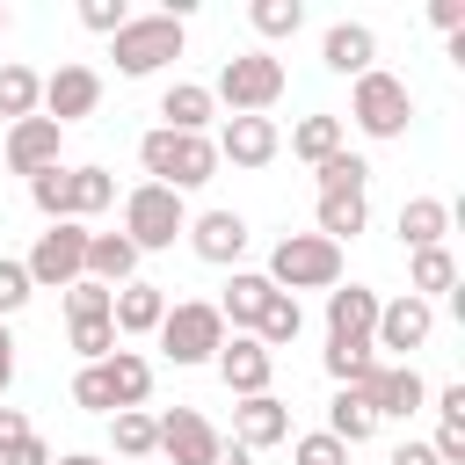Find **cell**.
Instances as JSON below:
<instances>
[{
	"mask_svg": "<svg viewBox=\"0 0 465 465\" xmlns=\"http://www.w3.org/2000/svg\"><path fill=\"white\" fill-rule=\"evenodd\" d=\"M138 160H145V174H153L160 189H174V196H182V189H203V182L218 174V145H211L203 131H167V124L138 138Z\"/></svg>",
	"mask_w": 465,
	"mask_h": 465,
	"instance_id": "1",
	"label": "cell"
},
{
	"mask_svg": "<svg viewBox=\"0 0 465 465\" xmlns=\"http://www.w3.org/2000/svg\"><path fill=\"white\" fill-rule=\"evenodd\" d=\"M211 102H225L232 116H269L283 102V58L276 51H232L211 80Z\"/></svg>",
	"mask_w": 465,
	"mask_h": 465,
	"instance_id": "2",
	"label": "cell"
},
{
	"mask_svg": "<svg viewBox=\"0 0 465 465\" xmlns=\"http://www.w3.org/2000/svg\"><path fill=\"white\" fill-rule=\"evenodd\" d=\"M262 276H269L276 291H291V298H298V291H334V283H341V247L320 240V232H283Z\"/></svg>",
	"mask_w": 465,
	"mask_h": 465,
	"instance_id": "3",
	"label": "cell"
},
{
	"mask_svg": "<svg viewBox=\"0 0 465 465\" xmlns=\"http://www.w3.org/2000/svg\"><path fill=\"white\" fill-rule=\"evenodd\" d=\"M109 58H116L124 80H145V73H160L167 58H182V22H174V15H131V22L109 36Z\"/></svg>",
	"mask_w": 465,
	"mask_h": 465,
	"instance_id": "4",
	"label": "cell"
},
{
	"mask_svg": "<svg viewBox=\"0 0 465 465\" xmlns=\"http://www.w3.org/2000/svg\"><path fill=\"white\" fill-rule=\"evenodd\" d=\"M189 232V203L174 196V189H160V182H138L131 196H124V240L138 247V254H153V247H174Z\"/></svg>",
	"mask_w": 465,
	"mask_h": 465,
	"instance_id": "5",
	"label": "cell"
},
{
	"mask_svg": "<svg viewBox=\"0 0 465 465\" xmlns=\"http://www.w3.org/2000/svg\"><path fill=\"white\" fill-rule=\"evenodd\" d=\"M153 334H160V356H167V363H211L218 341H225V320H218V305L182 298V305H167V320H160Z\"/></svg>",
	"mask_w": 465,
	"mask_h": 465,
	"instance_id": "6",
	"label": "cell"
},
{
	"mask_svg": "<svg viewBox=\"0 0 465 465\" xmlns=\"http://www.w3.org/2000/svg\"><path fill=\"white\" fill-rule=\"evenodd\" d=\"M349 116H356V131L363 138H400L407 124H414V94H407V80H392V73H363L356 80V94H349Z\"/></svg>",
	"mask_w": 465,
	"mask_h": 465,
	"instance_id": "7",
	"label": "cell"
},
{
	"mask_svg": "<svg viewBox=\"0 0 465 465\" xmlns=\"http://www.w3.org/2000/svg\"><path fill=\"white\" fill-rule=\"evenodd\" d=\"M22 269H29L36 291H65V283H80V276H87V225L58 218L51 232H36V247H29Z\"/></svg>",
	"mask_w": 465,
	"mask_h": 465,
	"instance_id": "8",
	"label": "cell"
},
{
	"mask_svg": "<svg viewBox=\"0 0 465 465\" xmlns=\"http://www.w3.org/2000/svg\"><path fill=\"white\" fill-rule=\"evenodd\" d=\"M349 392H363L371 421H407V414H421V400H429V385H421L414 363H378V371H371L363 385H349Z\"/></svg>",
	"mask_w": 465,
	"mask_h": 465,
	"instance_id": "9",
	"label": "cell"
},
{
	"mask_svg": "<svg viewBox=\"0 0 465 465\" xmlns=\"http://www.w3.org/2000/svg\"><path fill=\"white\" fill-rule=\"evenodd\" d=\"M429 334H436V305L429 298H392V305H378V327H371V349H392V356H414V349H429Z\"/></svg>",
	"mask_w": 465,
	"mask_h": 465,
	"instance_id": "10",
	"label": "cell"
},
{
	"mask_svg": "<svg viewBox=\"0 0 465 465\" xmlns=\"http://www.w3.org/2000/svg\"><path fill=\"white\" fill-rule=\"evenodd\" d=\"M102 109V73L94 65H58L51 80H44V116L65 131V124H80V116H94Z\"/></svg>",
	"mask_w": 465,
	"mask_h": 465,
	"instance_id": "11",
	"label": "cell"
},
{
	"mask_svg": "<svg viewBox=\"0 0 465 465\" xmlns=\"http://www.w3.org/2000/svg\"><path fill=\"white\" fill-rule=\"evenodd\" d=\"M218 378H225V392H240V400H254V392H269V371H276V356L254 341V334H225L218 341Z\"/></svg>",
	"mask_w": 465,
	"mask_h": 465,
	"instance_id": "12",
	"label": "cell"
},
{
	"mask_svg": "<svg viewBox=\"0 0 465 465\" xmlns=\"http://www.w3.org/2000/svg\"><path fill=\"white\" fill-rule=\"evenodd\" d=\"M211 145H218V160H232V167H269V160L283 153V131H276L269 116H225V131H218Z\"/></svg>",
	"mask_w": 465,
	"mask_h": 465,
	"instance_id": "13",
	"label": "cell"
},
{
	"mask_svg": "<svg viewBox=\"0 0 465 465\" xmlns=\"http://www.w3.org/2000/svg\"><path fill=\"white\" fill-rule=\"evenodd\" d=\"M189 247H196V262H211V269H240V254H247V218H240V211H203V218H189Z\"/></svg>",
	"mask_w": 465,
	"mask_h": 465,
	"instance_id": "14",
	"label": "cell"
},
{
	"mask_svg": "<svg viewBox=\"0 0 465 465\" xmlns=\"http://www.w3.org/2000/svg\"><path fill=\"white\" fill-rule=\"evenodd\" d=\"M58 138H65V131H58L51 116H22V124H7V167L29 174V182L51 174V167H58Z\"/></svg>",
	"mask_w": 465,
	"mask_h": 465,
	"instance_id": "15",
	"label": "cell"
},
{
	"mask_svg": "<svg viewBox=\"0 0 465 465\" xmlns=\"http://www.w3.org/2000/svg\"><path fill=\"white\" fill-rule=\"evenodd\" d=\"M283 436H291V407H283L276 392H254V400L232 407V443H240V450H269V443H283Z\"/></svg>",
	"mask_w": 465,
	"mask_h": 465,
	"instance_id": "16",
	"label": "cell"
},
{
	"mask_svg": "<svg viewBox=\"0 0 465 465\" xmlns=\"http://www.w3.org/2000/svg\"><path fill=\"white\" fill-rule=\"evenodd\" d=\"M211 450H218V429H211L196 407L160 414V458H174V465H211Z\"/></svg>",
	"mask_w": 465,
	"mask_h": 465,
	"instance_id": "17",
	"label": "cell"
},
{
	"mask_svg": "<svg viewBox=\"0 0 465 465\" xmlns=\"http://www.w3.org/2000/svg\"><path fill=\"white\" fill-rule=\"evenodd\" d=\"M371 327H378V291H363V283H334L327 291V341H371Z\"/></svg>",
	"mask_w": 465,
	"mask_h": 465,
	"instance_id": "18",
	"label": "cell"
},
{
	"mask_svg": "<svg viewBox=\"0 0 465 465\" xmlns=\"http://www.w3.org/2000/svg\"><path fill=\"white\" fill-rule=\"evenodd\" d=\"M167 320V291L160 283H124L116 298H109V327H116V341L124 334H153Z\"/></svg>",
	"mask_w": 465,
	"mask_h": 465,
	"instance_id": "19",
	"label": "cell"
},
{
	"mask_svg": "<svg viewBox=\"0 0 465 465\" xmlns=\"http://www.w3.org/2000/svg\"><path fill=\"white\" fill-rule=\"evenodd\" d=\"M269 276L262 269H232V283H225V298H218V320L232 327V334H254V320H262V305H269Z\"/></svg>",
	"mask_w": 465,
	"mask_h": 465,
	"instance_id": "20",
	"label": "cell"
},
{
	"mask_svg": "<svg viewBox=\"0 0 465 465\" xmlns=\"http://www.w3.org/2000/svg\"><path fill=\"white\" fill-rule=\"evenodd\" d=\"M320 58H327V73H371V58H378V36L363 29V22H334L327 36H320Z\"/></svg>",
	"mask_w": 465,
	"mask_h": 465,
	"instance_id": "21",
	"label": "cell"
},
{
	"mask_svg": "<svg viewBox=\"0 0 465 465\" xmlns=\"http://www.w3.org/2000/svg\"><path fill=\"white\" fill-rule=\"evenodd\" d=\"M87 276L109 283V291L138 283V247H131L124 232H87Z\"/></svg>",
	"mask_w": 465,
	"mask_h": 465,
	"instance_id": "22",
	"label": "cell"
},
{
	"mask_svg": "<svg viewBox=\"0 0 465 465\" xmlns=\"http://www.w3.org/2000/svg\"><path fill=\"white\" fill-rule=\"evenodd\" d=\"M102 378H109L116 414H124V407H145V392H153V363H145L138 349H109V356H102Z\"/></svg>",
	"mask_w": 465,
	"mask_h": 465,
	"instance_id": "23",
	"label": "cell"
},
{
	"mask_svg": "<svg viewBox=\"0 0 465 465\" xmlns=\"http://www.w3.org/2000/svg\"><path fill=\"white\" fill-rule=\"evenodd\" d=\"M443 232H450V203L443 196H407L400 203V240L421 254V247H443Z\"/></svg>",
	"mask_w": 465,
	"mask_h": 465,
	"instance_id": "24",
	"label": "cell"
},
{
	"mask_svg": "<svg viewBox=\"0 0 465 465\" xmlns=\"http://www.w3.org/2000/svg\"><path fill=\"white\" fill-rule=\"evenodd\" d=\"M160 116H167V131H203V124L218 116V102H211L203 80H174V87L160 94Z\"/></svg>",
	"mask_w": 465,
	"mask_h": 465,
	"instance_id": "25",
	"label": "cell"
},
{
	"mask_svg": "<svg viewBox=\"0 0 465 465\" xmlns=\"http://www.w3.org/2000/svg\"><path fill=\"white\" fill-rule=\"evenodd\" d=\"M327 436H334L341 450H356V443H371V436H378V421H371L363 392H349V385H341V392L327 400Z\"/></svg>",
	"mask_w": 465,
	"mask_h": 465,
	"instance_id": "26",
	"label": "cell"
},
{
	"mask_svg": "<svg viewBox=\"0 0 465 465\" xmlns=\"http://www.w3.org/2000/svg\"><path fill=\"white\" fill-rule=\"evenodd\" d=\"M291 153L312 160V167L334 160V153H341V116H327V109H320V116H298V124H291Z\"/></svg>",
	"mask_w": 465,
	"mask_h": 465,
	"instance_id": "27",
	"label": "cell"
},
{
	"mask_svg": "<svg viewBox=\"0 0 465 465\" xmlns=\"http://www.w3.org/2000/svg\"><path fill=\"white\" fill-rule=\"evenodd\" d=\"M298 327H305V312H298V298L291 291H269V305H262V320H254V341L276 356L283 341H298Z\"/></svg>",
	"mask_w": 465,
	"mask_h": 465,
	"instance_id": "28",
	"label": "cell"
},
{
	"mask_svg": "<svg viewBox=\"0 0 465 465\" xmlns=\"http://www.w3.org/2000/svg\"><path fill=\"white\" fill-rule=\"evenodd\" d=\"M407 291H414V298L458 291V262H450V247H421V254L407 262Z\"/></svg>",
	"mask_w": 465,
	"mask_h": 465,
	"instance_id": "29",
	"label": "cell"
},
{
	"mask_svg": "<svg viewBox=\"0 0 465 465\" xmlns=\"http://www.w3.org/2000/svg\"><path fill=\"white\" fill-rule=\"evenodd\" d=\"M36 109H44V80H36L29 65H0V116L22 124V116H36Z\"/></svg>",
	"mask_w": 465,
	"mask_h": 465,
	"instance_id": "30",
	"label": "cell"
},
{
	"mask_svg": "<svg viewBox=\"0 0 465 465\" xmlns=\"http://www.w3.org/2000/svg\"><path fill=\"white\" fill-rule=\"evenodd\" d=\"M65 174H73V225H87L94 211H109V203H116L109 167H65Z\"/></svg>",
	"mask_w": 465,
	"mask_h": 465,
	"instance_id": "31",
	"label": "cell"
},
{
	"mask_svg": "<svg viewBox=\"0 0 465 465\" xmlns=\"http://www.w3.org/2000/svg\"><path fill=\"white\" fill-rule=\"evenodd\" d=\"M363 218H371V203H363V189L356 196H320V240H356L363 232Z\"/></svg>",
	"mask_w": 465,
	"mask_h": 465,
	"instance_id": "32",
	"label": "cell"
},
{
	"mask_svg": "<svg viewBox=\"0 0 465 465\" xmlns=\"http://www.w3.org/2000/svg\"><path fill=\"white\" fill-rule=\"evenodd\" d=\"M109 436H116V450H124V458H153V450H160V421H153L145 407L109 414Z\"/></svg>",
	"mask_w": 465,
	"mask_h": 465,
	"instance_id": "33",
	"label": "cell"
},
{
	"mask_svg": "<svg viewBox=\"0 0 465 465\" xmlns=\"http://www.w3.org/2000/svg\"><path fill=\"white\" fill-rule=\"evenodd\" d=\"M312 174H320V196H356V189H363V182H371V160H363V153H349V145H341V153H334V160H320V167H312Z\"/></svg>",
	"mask_w": 465,
	"mask_h": 465,
	"instance_id": "34",
	"label": "cell"
},
{
	"mask_svg": "<svg viewBox=\"0 0 465 465\" xmlns=\"http://www.w3.org/2000/svg\"><path fill=\"white\" fill-rule=\"evenodd\" d=\"M371 371H378L371 341H327V378H334V385H363Z\"/></svg>",
	"mask_w": 465,
	"mask_h": 465,
	"instance_id": "35",
	"label": "cell"
},
{
	"mask_svg": "<svg viewBox=\"0 0 465 465\" xmlns=\"http://www.w3.org/2000/svg\"><path fill=\"white\" fill-rule=\"evenodd\" d=\"M247 22H254V36H269V44H276V36H298L305 7H298V0H254V7H247Z\"/></svg>",
	"mask_w": 465,
	"mask_h": 465,
	"instance_id": "36",
	"label": "cell"
},
{
	"mask_svg": "<svg viewBox=\"0 0 465 465\" xmlns=\"http://www.w3.org/2000/svg\"><path fill=\"white\" fill-rule=\"evenodd\" d=\"M29 203H36V211H44L51 225H58V218H73V174H65V167L36 174V182H29Z\"/></svg>",
	"mask_w": 465,
	"mask_h": 465,
	"instance_id": "37",
	"label": "cell"
},
{
	"mask_svg": "<svg viewBox=\"0 0 465 465\" xmlns=\"http://www.w3.org/2000/svg\"><path fill=\"white\" fill-rule=\"evenodd\" d=\"M109 283H94V276H80V283H65V320H109Z\"/></svg>",
	"mask_w": 465,
	"mask_h": 465,
	"instance_id": "38",
	"label": "cell"
},
{
	"mask_svg": "<svg viewBox=\"0 0 465 465\" xmlns=\"http://www.w3.org/2000/svg\"><path fill=\"white\" fill-rule=\"evenodd\" d=\"M73 407H87V414H116V400H109V378H102V363H87V371L73 378Z\"/></svg>",
	"mask_w": 465,
	"mask_h": 465,
	"instance_id": "39",
	"label": "cell"
},
{
	"mask_svg": "<svg viewBox=\"0 0 465 465\" xmlns=\"http://www.w3.org/2000/svg\"><path fill=\"white\" fill-rule=\"evenodd\" d=\"M73 349H80L87 363H102V356L116 349V327H109V320H73Z\"/></svg>",
	"mask_w": 465,
	"mask_h": 465,
	"instance_id": "40",
	"label": "cell"
},
{
	"mask_svg": "<svg viewBox=\"0 0 465 465\" xmlns=\"http://www.w3.org/2000/svg\"><path fill=\"white\" fill-rule=\"evenodd\" d=\"M291 458H298V465H349V450H341V443H334L327 429H312V436H298V443H291Z\"/></svg>",
	"mask_w": 465,
	"mask_h": 465,
	"instance_id": "41",
	"label": "cell"
},
{
	"mask_svg": "<svg viewBox=\"0 0 465 465\" xmlns=\"http://www.w3.org/2000/svg\"><path fill=\"white\" fill-rule=\"evenodd\" d=\"M29 291H36V283H29V269L0 254V320H7V312H22V305H29Z\"/></svg>",
	"mask_w": 465,
	"mask_h": 465,
	"instance_id": "42",
	"label": "cell"
},
{
	"mask_svg": "<svg viewBox=\"0 0 465 465\" xmlns=\"http://www.w3.org/2000/svg\"><path fill=\"white\" fill-rule=\"evenodd\" d=\"M80 22H87L94 36H116V29L131 22V7H124V0H80Z\"/></svg>",
	"mask_w": 465,
	"mask_h": 465,
	"instance_id": "43",
	"label": "cell"
},
{
	"mask_svg": "<svg viewBox=\"0 0 465 465\" xmlns=\"http://www.w3.org/2000/svg\"><path fill=\"white\" fill-rule=\"evenodd\" d=\"M0 465H51V450H44L36 436H22L15 450H0Z\"/></svg>",
	"mask_w": 465,
	"mask_h": 465,
	"instance_id": "44",
	"label": "cell"
},
{
	"mask_svg": "<svg viewBox=\"0 0 465 465\" xmlns=\"http://www.w3.org/2000/svg\"><path fill=\"white\" fill-rule=\"evenodd\" d=\"M429 22H436V29H450V36H458V29H465V0H436V7H429Z\"/></svg>",
	"mask_w": 465,
	"mask_h": 465,
	"instance_id": "45",
	"label": "cell"
},
{
	"mask_svg": "<svg viewBox=\"0 0 465 465\" xmlns=\"http://www.w3.org/2000/svg\"><path fill=\"white\" fill-rule=\"evenodd\" d=\"M436 414H443V421H465V385H443V392H436Z\"/></svg>",
	"mask_w": 465,
	"mask_h": 465,
	"instance_id": "46",
	"label": "cell"
},
{
	"mask_svg": "<svg viewBox=\"0 0 465 465\" xmlns=\"http://www.w3.org/2000/svg\"><path fill=\"white\" fill-rule=\"evenodd\" d=\"M22 436H29V421H22V414H15V407H0V450H15V443H22Z\"/></svg>",
	"mask_w": 465,
	"mask_h": 465,
	"instance_id": "47",
	"label": "cell"
},
{
	"mask_svg": "<svg viewBox=\"0 0 465 465\" xmlns=\"http://www.w3.org/2000/svg\"><path fill=\"white\" fill-rule=\"evenodd\" d=\"M385 465H436V450H429V443H400Z\"/></svg>",
	"mask_w": 465,
	"mask_h": 465,
	"instance_id": "48",
	"label": "cell"
},
{
	"mask_svg": "<svg viewBox=\"0 0 465 465\" xmlns=\"http://www.w3.org/2000/svg\"><path fill=\"white\" fill-rule=\"evenodd\" d=\"M247 458H254V450H240L232 436H218V450H211V465H247Z\"/></svg>",
	"mask_w": 465,
	"mask_h": 465,
	"instance_id": "49",
	"label": "cell"
},
{
	"mask_svg": "<svg viewBox=\"0 0 465 465\" xmlns=\"http://www.w3.org/2000/svg\"><path fill=\"white\" fill-rule=\"evenodd\" d=\"M7 378H15V334H7V320H0V392H7Z\"/></svg>",
	"mask_w": 465,
	"mask_h": 465,
	"instance_id": "50",
	"label": "cell"
},
{
	"mask_svg": "<svg viewBox=\"0 0 465 465\" xmlns=\"http://www.w3.org/2000/svg\"><path fill=\"white\" fill-rule=\"evenodd\" d=\"M51 465H102L94 450H65V458H51Z\"/></svg>",
	"mask_w": 465,
	"mask_h": 465,
	"instance_id": "51",
	"label": "cell"
},
{
	"mask_svg": "<svg viewBox=\"0 0 465 465\" xmlns=\"http://www.w3.org/2000/svg\"><path fill=\"white\" fill-rule=\"evenodd\" d=\"M0 29H7V15H0Z\"/></svg>",
	"mask_w": 465,
	"mask_h": 465,
	"instance_id": "52",
	"label": "cell"
}]
</instances>
